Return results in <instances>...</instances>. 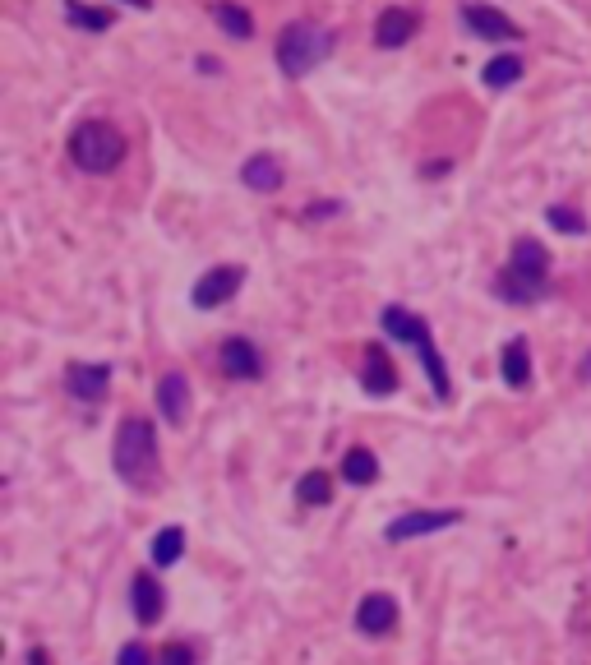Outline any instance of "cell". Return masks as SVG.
I'll return each instance as SVG.
<instances>
[{
	"instance_id": "obj_1",
	"label": "cell",
	"mask_w": 591,
	"mask_h": 665,
	"mask_svg": "<svg viewBox=\"0 0 591 665\" xmlns=\"http://www.w3.org/2000/svg\"><path fill=\"white\" fill-rule=\"evenodd\" d=\"M111 467L130 490H157L162 481V458H157V430L144 416H125L116 439H111Z\"/></svg>"
},
{
	"instance_id": "obj_2",
	"label": "cell",
	"mask_w": 591,
	"mask_h": 665,
	"mask_svg": "<svg viewBox=\"0 0 591 665\" xmlns=\"http://www.w3.org/2000/svg\"><path fill=\"white\" fill-rule=\"evenodd\" d=\"M495 291L508 305H536L550 291V250L536 236H522L508 254V268L499 273Z\"/></svg>"
},
{
	"instance_id": "obj_3",
	"label": "cell",
	"mask_w": 591,
	"mask_h": 665,
	"mask_svg": "<svg viewBox=\"0 0 591 665\" xmlns=\"http://www.w3.org/2000/svg\"><path fill=\"white\" fill-rule=\"evenodd\" d=\"M384 333L388 338H398V342H407V347L421 356V370H425V379H430V393L444 402L448 393H453V384H448L444 356L435 351V333H430V324H425L421 315H411L407 305H388L384 310Z\"/></svg>"
},
{
	"instance_id": "obj_4",
	"label": "cell",
	"mask_w": 591,
	"mask_h": 665,
	"mask_svg": "<svg viewBox=\"0 0 591 665\" xmlns=\"http://www.w3.org/2000/svg\"><path fill=\"white\" fill-rule=\"evenodd\" d=\"M70 158H74V167L88 171V176H107V171H116V167H121V158H125V134L116 130L111 121L74 125Z\"/></svg>"
},
{
	"instance_id": "obj_5",
	"label": "cell",
	"mask_w": 591,
	"mask_h": 665,
	"mask_svg": "<svg viewBox=\"0 0 591 665\" xmlns=\"http://www.w3.org/2000/svg\"><path fill=\"white\" fill-rule=\"evenodd\" d=\"M328 56H333V33H328V28L310 24V19H296V24L282 28V37H278V65H282V74L301 79V74L319 70Z\"/></svg>"
},
{
	"instance_id": "obj_6",
	"label": "cell",
	"mask_w": 591,
	"mask_h": 665,
	"mask_svg": "<svg viewBox=\"0 0 591 665\" xmlns=\"http://www.w3.org/2000/svg\"><path fill=\"white\" fill-rule=\"evenodd\" d=\"M462 522V508H411L402 518H393L384 527V541L402 545V541H416V536H435V532H448Z\"/></svg>"
},
{
	"instance_id": "obj_7",
	"label": "cell",
	"mask_w": 591,
	"mask_h": 665,
	"mask_svg": "<svg viewBox=\"0 0 591 665\" xmlns=\"http://www.w3.org/2000/svg\"><path fill=\"white\" fill-rule=\"evenodd\" d=\"M241 282H245V268L241 264H218V268H208L204 278L194 282V305L199 310H218V305H227L236 291H241Z\"/></svg>"
},
{
	"instance_id": "obj_8",
	"label": "cell",
	"mask_w": 591,
	"mask_h": 665,
	"mask_svg": "<svg viewBox=\"0 0 591 665\" xmlns=\"http://www.w3.org/2000/svg\"><path fill=\"white\" fill-rule=\"evenodd\" d=\"M356 629L365 633V638H384V633L398 629V601L388 592H370L361 596V605H356Z\"/></svg>"
},
{
	"instance_id": "obj_9",
	"label": "cell",
	"mask_w": 591,
	"mask_h": 665,
	"mask_svg": "<svg viewBox=\"0 0 591 665\" xmlns=\"http://www.w3.org/2000/svg\"><path fill=\"white\" fill-rule=\"evenodd\" d=\"M462 24H467L476 37H485V42H513V37H522L518 24H513L508 14H499L495 5H476V0L462 5Z\"/></svg>"
},
{
	"instance_id": "obj_10",
	"label": "cell",
	"mask_w": 591,
	"mask_h": 665,
	"mask_svg": "<svg viewBox=\"0 0 591 665\" xmlns=\"http://www.w3.org/2000/svg\"><path fill=\"white\" fill-rule=\"evenodd\" d=\"M65 388H70L79 402H102L111 388V365H97V361H74L70 375H65Z\"/></svg>"
},
{
	"instance_id": "obj_11",
	"label": "cell",
	"mask_w": 591,
	"mask_h": 665,
	"mask_svg": "<svg viewBox=\"0 0 591 665\" xmlns=\"http://www.w3.org/2000/svg\"><path fill=\"white\" fill-rule=\"evenodd\" d=\"M157 412L167 425H185V412H190V379L181 370H167L157 379Z\"/></svg>"
},
{
	"instance_id": "obj_12",
	"label": "cell",
	"mask_w": 591,
	"mask_h": 665,
	"mask_svg": "<svg viewBox=\"0 0 591 665\" xmlns=\"http://www.w3.org/2000/svg\"><path fill=\"white\" fill-rule=\"evenodd\" d=\"M218 361L231 379H259L264 375V356H259V347H254L250 338H227L222 351H218Z\"/></svg>"
},
{
	"instance_id": "obj_13",
	"label": "cell",
	"mask_w": 591,
	"mask_h": 665,
	"mask_svg": "<svg viewBox=\"0 0 591 665\" xmlns=\"http://www.w3.org/2000/svg\"><path fill=\"white\" fill-rule=\"evenodd\" d=\"M130 605H134V619L139 624H157L162 610H167V592H162V582L153 573H134V587H130Z\"/></svg>"
},
{
	"instance_id": "obj_14",
	"label": "cell",
	"mask_w": 591,
	"mask_h": 665,
	"mask_svg": "<svg viewBox=\"0 0 591 665\" xmlns=\"http://www.w3.org/2000/svg\"><path fill=\"white\" fill-rule=\"evenodd\" d=\"M411 33H416V14L402 10V5H388L384 14H379V24H374V42L388 51H398L411 42Z\"/></svg>"
},
{
	"instance_id": "obj_15",
	"label": "cell",
	"mask_w": 591,
	"mask_h": 665,
	"mask_svg": "<svg viewBox=\"0 0 591 665\" xmlns=\"http://www.w3.org/2000/svg\"><path fill=\"white\" fill-rule=\"evenodd\" d=\"M361 388L370 393V398H388V393H398V370H393V361H388L384 347H370V351H365Z\"/></svg>"
},
{
	"instance_id": "obj_16",
	"label": "cell",
	"mask_w": 591,
	"mask_h": 665,
	"mask_svg": "<svg viewBox=\"0 0 591 665\" xmlns=\"http://www.w3.org/2000/svg\"><path fill=\"white\" fill-rule=\"evenodd\" d=\"M241 181L250 185V190H259V194H273V190H282L287 171H282V162L273 158V153H254V158L241 162Z\"/></svg>"
},
{
	"instance_id": "obj_17",
	"label": "cell",
	"mask_w": 591,
	"mask_h": 665,
	"mask_svg": "<svg viewBox=\"0 0 591 665\" xmlns=\"http://www.w3.org/2000/svg\"><path fill=\"white\" fill-rule=\"evenodd\" d=\"M499 370H504V384H508V388H527V384H531V347H527V338L504 342Z\"/></svg>"
},
{
	"instance_id": "obj_18",
	"label": "cell",
	"mask_w": 591,
	"mask_h": 665,
	"mask_svg": "<svg viewBox=\"0 0 591 665\" xmlns=\"http://www.w3.org/2000/svg\"><path fill=\"white\" fill-rule=\"evenodd\" d=\"M213 19H218V28H222L227 37H236V42H250V37H254V19H250V10L231 5V0H218V5H213Z\"/></svg>"
},
{
	"instance_id": "obj_19",
	"label": "cell",
	"mask_w": 591,
	"mask_h": 665,
	"mask_svg": "<svg viewBox=\"0 0 591 665\" xmlns=\"http://www.w3.org/2000/svg\"><path fill=\"white\" fill-rule=\"evenodd\" d=\"M148 555H153L157 569H171V564L185 555V527H162V532L153 536V545H148Z\"/></svg>"
},
{
	"instance_id": "obj_20",
	"label": "cell",
	"mask_w": 591,
	"mask_h": 665,
	"mask_svg": "<svg viewBox=\"0 0 591 665\" xmlns=\"http://www.w3.org/2000/svg\"><path fill=\"white\" fill-rule=\"evenodd\" d=\"M379 476V462H374L370 448H347V458H342V481L347 485H374Z\"/></svg>"
},
{
	"instance_id": "obj_21",
	"label": "cell",
	"mask_w": 591,
	"mask_h": 665,
	"mask_svg": "<svg viewBox=\"0 0 591 665\" xmlns=\"http://www.w3.org/2000/svg\"><path fill=\"white\" fill-rule=\"evenodd\" d=\"M296 499H301L305 508L333 504V476H328V472H305L301 481H296Z\"/></svg>"
},
{
	"instance_id": "obj_22",
	"label": "cell",
	"mask_w": 591,
	"mask_h": 665,
	"mask_svg": "<svg viewBox=\"0 0 591 665\" xmlns=\"http://www.w3.org/2000/svg\"><path fill=\"white\" fill-rule=\"evenodd\" d=\"M481 79L490 88H513L522 79V61H518V56H495V61L481 70Z\"/></svg>"
},
{
	"instance_id": "obj_23",
	"label": "cell",
	"mask_w": 591,
	"mask_h": 665,
	"mask_svg": "<svg viewBox=\"0 0 591 665\" xmlns=\"http://www.w3.org/2000/svg\"><path fill=\"white\" fill-rule=\"evenodd\" d=\"M65 19L79 24V28H88V33H107V28H111V14L88 10V5H79V0H65Z\"/></svg>"
},
{
	"instance_id": "obj_24",
	"label": "cell",
	"mask_w": 591,
	"mask_h": 665,
	"mask_svg": "<svg viewBox=\"0 0 591 665\" xmlns=\"http://www.w3.org/2000/svg\"><path fill=\"white\" fill-rule=\"evenodd\" d=\"M545 222H550L555 231H564V236H582V231H587V222H582L578 208H564V204H550Z\"/></svg>"
},
{
	"instance_id": "obj_25",
	"label": "cell",
	"mask_w": 591,
	"mask_h": 665,
	"mask_svg": "<svg viewBox=\"0 0 591 665\" xmlns=\"http://www.w3.org/2000/svg\"><path fill=\"white\" fill-rule=\"evenodd\" d=\"M116 665H157V656L148 652V642H125L116 652Z\"/></svg>"
},
{
	"instance_id": "obj_26",
	"label": "cell",
	"mask_w": 591,
	"mask_h": 665,
	"mask_svg": "<svg viewBox=\"0 0 591 665\" xmlns=\"http://www.w3.org/2000/svg\"><path fill=\"white\" fill-rule=\"evenodd\" d=\"M157 665H194V652L185 647V642H171V647H162Z\"/></svg>"
},
{
	"instance_id": "obj_27",
	"label": "cell",
	"mask_w": 591,
	"mask_h": 665,
	"mask_svg": "<svg viewBox=\"0 0 591 665\" xmlns=\"http://www.w3.org/2000/svg\"><path fill=\"white\" fill-rule=\"evenodd\" d=\"M578 379H582V384H591V351H587V356L578 361Z\"/></svg>"
},
{
	"instance_id": "obj_28",
	"label": "cell",
	"mask_w": 591,
	"mask_h": 665,
	"mask_svg": "<svg viewBox=\"0 0 591 665\" xmlns=\"http://www.w3.org/2000/svg\"><path fill=\"white\" fill-rule=\"evenodd\" d=\"M28 665H51V656L42 652V647H33V652H28Z\"/></svg>"
},
{
	"instance_id": "obj_29",
	"label": "cell",
	"mask_w": 591,
	"mask_h": 665,
	"mask_svg": "<svg viewBox=\"0 0 591 665\" xmlns=\"http://www.w3.org/2000/svg\"><path fill=\"white\" fill-rule=\"evenodd\" d=\"M125 5H134V10H148V5H153V0H125Z\"/></svg>"
}]
</instances>
